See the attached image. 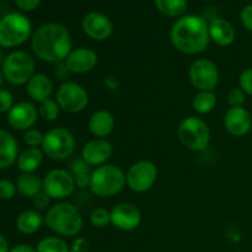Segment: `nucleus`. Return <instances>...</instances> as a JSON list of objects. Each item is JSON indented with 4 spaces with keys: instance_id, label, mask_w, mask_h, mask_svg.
<instances>
[{
    "instance_id": "nucleus-1",
    "label": "nucleus",
    "mask_w": 252,
    "mask_h": 252,
    "mask_svg": "<svg viewBox=\"0 0 252 252\" xmlns=\"http://www.w3.org/2000/svg\"><path fill=\"white\" fill-rule=\"evenodd\" d=\"M31 47L34 56L41 61L61 63L73 51V42L66 27L51 22L42 25L34 31L31 38Z\"/></svg>"
},
{
    "instance_id": "nucleus-2",
    "label": "nucleus",
    "mask_w": 252,
    "mask_h": 252,
    "mask_svg": "<svg viewBox=\"0 0 252 252\" xmlns=\"http://www.w3.org/2000/svg\"><path fill=\"white\" fill-rule=\"evenodd\" d=\"M170 38L175 48L182 53H202L211 41L208 24L203 17L196 15L181 16L172 26Z\"/></svg>"
},
{
    "instance_id": "nucleus-3",
    "label": "nucleus",
    "mask_w": 252,
    "mask_h": 252,
    "mask_svg": "<svg viewBox=\"0 0 252 252\" xmlns=\"http://www.w3.org/2000/svg\"><path fill=\"white\" fill-rule=\"evenodd\" d=\"M44 223L62 236H75L83 229V217L73 204L62 202L52 206L44 216Z\"/></svg>"
},
{
    "instance_id": "nucleus-4",
    "label": "nucleus",
    "mask_w": 252,
    "mask_h": 252,
    "mask_svg": "<svg viewBox=\"0 0 252 252\" xmlns=\"http://www.w3.org/2000/svg\"><path fill=\"white\" fill-rule=\"evenodd\" d=\"M127 185V176L121 167L112 164L97 166L91 172L90 189L98 197H113Z\"/></svg>"
},
{
    "instance_id": "nucleus-5",
    "label": "nucleus",
    "mask_w": 252,
    "mask_h": 252,
    "mask_svg": "<svg viewBox=\"0 0 252 252\" xmlns=\"http://www.w3.org/2000/svg\"><path fill=\"white\" fill-rule=\"evenodd\" d=\"M31 22L25 15L10 12L0 19V47L15 48L31 37Z\"/></svg>"
},
{
    "instance_id": "nucleus-6",
    "label": "nucleus",
    "mask_w": 252,
    "mask_h": 252,
    "mask_svg": "<svg viewBox=\"0 0 252 252\" xmlns=\"http://www.w3.org/2000/svg\"><path fill=\"white\" fill-rule=\"evenodd\" d=\"M33 58L25 51H14L7 54L1 64L4 78L12 85H24L34 75Z\"/></svg>"
},
{
    "instance_id": "nucleus-7",
    "label": "nucleus",
    "mask_w": 252,
    "mask_h": 252,
    "mask_svg": "<svg viewBox=\"0 0 252 252\" xmlns=\"http://www.w3.org/2000/svg\"><path fill=\"white\" fill-rule=\"evenodd\" d=\"M179 139L187 149L203 152L211 142V130L208 125L198 117H186L181 121L177 129Z\"/></svg>"
},
{
    "instance_id": "nucleus-8",
    "label": "nucleus",
    "mask_w": 252,
    "mask_h": 252,
    "mask_svg": "<svg viewBox=\"0 0 252 252\" xmlns=\"http://www.w3.org/2000/svg\"><path fill=\"white\" fill-rule=\"evenodd\" d=\"M42 152L52 160H65L75 152V138L70 130L57 127L44 134Z\"/></svg>"
},
{
    "instance_id": "nucleus-9",
    "label": "nucleus",
    "mask_w": 252,
    "mask_h": 252,
    "mask_svg": "<svg viewBox=\"0 0 252 252\" xmlns=\"http://www.w3.org/2000/svg\"><path fill=\"white\" fill-rule=\"evenodd\" d=\"M56 101L61 110L68 113H78L85 110L88 106L89 94L80 84L66 81L57 90Z\"/></svg>"
},
{
    "instance_id": "nucleus-10",
    "label": "nucleus",
    "mask_w": 252,
    "mask_h": 252,
    "mask_svg": "<svg viewBox=\"0 0 252 252\" xmlns=\"http://www.w3.org/2000/svg\"><path fill=\"white\" fill-rule=\"evenodd\" d=\"M126 176L128 187L137 193H143L149 191L157 181V165L149 160H140L129 167Z\"/></svg>"
},
{
    "instance_id": "nucleus-11",
    "label": "nucleus",
    "mask_w": 252,
    "mask_h": 252,
    "mask_svg": "<svg viewBox=\"0 0 252 252\" xmlns=\"http://www.w3.org/2000/svg\"><path fill=\"white\" fill-rule=\"evenodd\" d=\"M191 84L199 91H213L219 83V71L209 59H197L189 66Z\"/></svg>"
},
{
    "instance_id": "nucleus-12",
    "label": "nucleus",
    "mask_w": 252,
    "mask_h": 252,
    "mask_svg": "<svg viewBox=\"0 0 252 252\" xmlns=\"http://www.w3.org/2000/svg\"><path fill=\"white\" fill-rule=\"evenodd\" d=\"M75 187L74 176L66 170H52L43 179V191L52 199L66 198L73 193Z\"/></svg>"
},
{
    "instance_id": "nucleus-13",
    "label": "nucleus",
    "mask_w": 252,
    "mask_h": 252,
    "mask_svg": "<svg viewBox=\"0 0 252 252\" xmlns=\"http://www.w3.org/2000/svg\"><path fill=\"white\" fill-rule=\"evenodd\" d=\"M142 221V213L137 206L129 202H122L111 211V223L122 231H130L138 228Z\"/></svg>"
},
{
    "instance_id": "nucleus-14",
    "label": "nucleus",
    "mask_w": 252,
    "mask_h": 252,
    "mask_svg": "<svg viewBox=\"0 0 252 252\" xmlns=\"http://www.w3.org/2000/svg\"><path fill=\"white\" fill-rule=\"evenodd\" d=\"M38 110L36 106L27 101H21L12 106L11 110L7 112V123L10 127L16 130L31 129L37 122Z\"/></svg>"
},
{
    "instance_id": "nucleus-15",
    "label": "nucleus",
    "mask_w": 252,
    "mask_h": 252,
    "mask_svg": "<svg viewBox=\"0 0 252 252\" xmlns=\"http://www.w3.org/2000/svg\"><path fill=\"white\" fill-rule=\"evenodd\" d=\"M113 154L112 144L105 138L89 140L81 149V159L89 166H101L111 159Z\"/></svg>"
},
{
    "instance_id": "nucleus-16",
    "label": "nucleus",
    "mask_w": 252,
    "mask_h": 252,
    "mask_svg": "<svg viewBox=\"0 0 252 252\" xmlns=\"http://www.w3.org/2000/svg\"><path fill=\"white\" fill-rule=\"evenodd\" d=\"M98 63V57L94 49L79 47L73 49L64 61L66 70L74 74H85L95 69Z\"/></svg>"
},
{
    "instance_id": "nucleus-17",
    "label": "nucleus",
    "mask_w": 252,
    "mask_h": 252,
    "mask_svg": "<svg viewBox=\"0 0 252 252\" xmlns=\"http://www.w3.org/2000/svg\"><path fill=\"white\" fill-rule=\"evenodd\" d=\"M83 30L94 41H105L112 34L113 25L101 12H89L83 20Z\"/></svg>"
},
{
    "instance_id": "nucleus-18",
    "label": "nucleus",
    "mask_w": 252,
    "mask_h": 252,
    "mask_svg": "<svg viewBox=\"0 0 252 252\" xmlns=\"http://www.w3.org/2000/svg\"><path fill=\"white\" fill-rule=\"evenodd\" d=\"M225 129L234 137H243L250 132L252 117L246 108L230 107L224 117Z\"/></svg>"
},
{
    "instance_id": "nucleus-19",
    "label": "nucleus",
    "mask_w": 252,
    "mask_h": 252,
    "mask_svg": "<svg viewBox=\"0 0 252 252\" xmlns=\"http://www.w3.org/2000/svg\"><path fill=\"white\" fill-rule=\"evenodd\" d=\"M208 30L211 39L218 46H230L235 41V29L228 20L221 17L213 19L208 25Z\"/></svg>"
},
{
    "instance_id": "nucleus-20",
    "label": "nucleus",
    "mask_w": 252,
    "mask_h": 252,
    "mask_svg": "<svg viewBox=\"0 0 252 252\" xmlns=\"http://www.w3.org/2000/svg\"><path fill=\"white\" fill-rule=\"evenodd\" d=\"M26 85L27 94L36 102L41 103L49 100L53 94V83L46 74H34Z\"/></svg>"
},
{
    "instance_id": "nucleus-21",
    "label": "nucleus",
    "mask_w": 252,
    "mask_h": 252,
    "mask_svg": "<svg viewBox=\"0 0 252 252\" xmlns=\"http://www.w3.org/2000/svg\"><path fill=\"white\" fill-rule=\"evenodd\" d=\"M89 130L96 138H106L115 129V117L107 110L95 111L89 118Z\"/></svg>"
},
{
    "instance_id": "nucleus-22",
    "label": "nucleus",
    "mask_w": 252,
    "mask_h": 252,
    "mask_svg": "<svg viewBox=\"0 0 252 252\" xmlns=\"http://www.w3.org/2000/svg\"><path fill=\"white\" fill-rule=\"evenodd\" d=\"M19 157V145L10 132L0 129V170L11 166Z\"/></svg>"
},
{
    "instance_id": "nucleus-23",
    "label": "nucleus",
    "mask_w": 252,
    "mask_h": 252,
    "mask_svg": "<svg viewBox=\"0 0 252 252\" xmlns=\"http://www.w3.org/2000/svg\"><path fill=\"white\" fill-rule=\"evenodd\" d=\"M43 223L44 218L42 217V214L38 211H33V209L21 212L16 218L17 230L25 235H31V234L37 233Z\"/></svg>"
},
{
    "instance_id": "nucleus-24",
    "label": "nucleus",
    "mask_w": 252,
    "mask_h": 252,
    "mask_svg": "<svg viewBox=\"0 0 252 252\" xmlns=\"http://www.w3.org/2000/svg\"><path fill=\"white\" fill-rule=\"evenodd\" d=\"M43 154L39 148H27L17 157V167L24 174H33L43 161Z\"/></svg>"
},
{
    "instance_id": "nucleus-25",
    "label": "nucleus",
    "mask_w": 252,
    "mask_h": 252,
    "mask_svg": "<svg viewBox=\"0 0 252 252\" xmlns=\"http://www.w3.org/2000/svg\"><path fill=\"white\" fill-rule=\"evenodd\" d=\"M16 189L20 194L26 198H32L43 191V180L34 174H24L22 172L16 181Z\"/></svg>"
},
{
    "instance_id": "nucleus-26",
    "label": "nucleus",
    "mask_w": 252,
    "mask_h": 252,
    "mask_svg": "<svg viewBox=\"0 0 252 252\" xmlns=\"http://www.w3.org/2000/svg\"><path fill=\"white\" fill-rule=\"evenodd\" d=\"M217 105V95L213 91H199L192 100V107L199 115L212 112Z\"/></svg>"
},
{
    "instance_id": "nucleus-27",
    "label": "nucleus",
    "mask_w": 252,
    "mask_h": 252,
    "mask_svg": "<svg viewBox=\"0 0 252 252\" xmlns=\"http://www.w3.org/2000/svg\"><path fill=\"white\" fill-rule=\"evenodd\" d=\"M157 9L167 17H179L187 9V0H154Z\"/></svg>"
},
{
    "instance_id": "nucleus-28",
    "label": "nucleus",
    "mask_w": 252,
    "mask_h": 252,
    "mask_svg": "<svg viewBox=\"0 0 252 252\" xmlns=\"http://www.w3.org/2000/svg\"><path fill=\"white\" fill-rule=\"evenodd\" d=\"M36 250L37 252H69V246L61 238L48 236L39 241Z\"/></svg>"
},
{
    "instance_id": "nucleus-29",
    "label": "nucleus",
    "mask_w": 252,
    "mask_h": 252,
    "mask_svg": "<svg viewBox=\"0 0 252 252\" xmlns=\"http://www.w3.org/2000/svg\"><path fill=\"white\" fill-rule=\"evenodd\" d=\"M59 113H61V107H59L57 101L49 98V100H46L39 103L38 115L42 120L53 122V121H56L59 117Z\"/></svg>"
},
{
    "instance_id": "nucleus-30",
    "label": "nucleus",
    "mask_w": 252,
    "mask_h": 252,
    "mask_svg": "<svg viewBox=\"0 0 252 252\" xmlns=\"http://www.w3.org/2000/svg\"><path fill=\"white\" fill-rule=\"evenodd\" d=\"M90 223L96 228H105L111 223V212L105 208H96L90 214Z\"/></svg>"
},
{
    "instance_id": "nucleus-31",
    "label": "nucleus",
    "mask_w": 252,
    "mask_h": 252,
    "mask_svg": "<svg viewBox=\"0 0 252 252\" xmlns=\"http://www.w3.org/2000/svg\"><path fill=\"white\" fill-rule=\"evenodd\" d=\"M43 138H44V134L41 132V130L31 128V129L25 132L24 142L29 148H38V147H42Z\"/></svg>"
},
{
    "instance_id": "nucleus-32",
    "label": "nucleus",
    "mask_w": 252,
    "mask_h": 252,
    "mask_svg": "<svg viewBox=\"0 0 252 252\" xmlns=\"http://www.w3.org/2000/svg\"><path fill=\"white\" fill-rule=\"evenodd\" d=\"M16 191V185H14V182L7 179L0 180V199L9 201V199L14 198Z\"/></svg>"
},
{
    "instance_id": "nucleus-33",
    "label": "nucleus",
    "mask_w": 252,
    "mask_h": 252,
    "mask_svg": "<svg viewBox=\"0 0 252 252\" xmlns=\"http://www.w3.org/2000/svg\"><path fill=\"white\" fill-rule=\"evenodd\" d=\"M246 94L240 88H233L228 94V102L231 107H243Z\"/></svg>"
},
{
    "instance_id": "nucleus-34",
    "label": "nucleus",
    "mask_w": 252,
    "mask_h": 252,
    "mask_svg": "<svg viewBox=\"0 0 252 252\" xmlns=\"http://www.w3.org/2000/svg\"><path fill=\"white\" fill-rule=\"evenodd\" d=\"M14 106V96L9 90L0 89V113H7Z\"/></svg>"
},
{
    "instance_id": "nucleus-35",
    "label": "nucleus",
    "mask_w": 252,
    "mask_h": 252,
    "mask_svg": "<svg viewBox=\"0 0 252 252\" xmlns=\"http://www.w3.org/2000/svg\"><path fill=\"white\" fill-rule=\"evenodd\" d=\"M239 85L246 95L252 96V68L246 69L241 73L239 78Z\"/></svg>"
},
{
    "instance_id": "nucleus-36",
    "label": "nucleus",
    "mask_w": 252,
    "mask_h": 252,
    "mask_svg": "<svg viewBox=\"0 0 252 252\" xmlns=\"http://www.w3.org/2000/svg\"><path fill=\"white\" fill-rule=\"evenodd\" d=\"M51 197L46 193L44 191H42L41 193L37 194L36 197L33 198V204L37 209L42 211V209L48 208L49 204H51Z\"/></svg>"
},
{
    "instance_id": "nucleus-37",
    "label": "nucleus",
    "mask_w": 252,
    "mask_h": 252,
    "mask_svg": "<svg viewBox=\"0 0 252 252\" xmlns=\"http://www.w3.org/2000/svg\"><path fill=\"white\" fill-rule=\"evenodd\" d=\"M70 171L73 176L79 174H86L89 172V165L83 159H75L70 164Z\"/></svg>"
},
{
    "instance_id": "nucleus-38",
    "label": "nucleus",
    "mask_w": 252,
    "mask_h": 252,
    "mask_svg": "<svg viewBox=\"0 0 252 252\" xmlns=\"http://www.w3.org/2000/svg\"><path fill=\"white\" fill-rule=\"evenodd\" d=\"M240 19L243 25L245 26V29H248L249 31L252 32V4L246 5L243 9L240 15Z\"/></svg>"
},
{
    "instance_id": "nucleus-39",
    "label": "nucleus",
    "mask_w": 252,
    "mask_h": 252,
    "mask_svg": "<svg viewBox=\"0 0 252 252\" xmlns=\"http://www.w3.org/2000/svg\"><path fill=\"white\" fill-rule=\"evenodd\" d=\"M42 0H15V4L22 11H32L36 9Z\"/></svg>"
},
{
    "instance_id": "nucleus-40",
    "label": "nucleus",
    "mask_w": 252,
    "mask_h": 252,
    "mask_svg": "<svg viewBox=\"0 0 252 252\" xmlns=\"http://www.w3.org/2000/svg\"><path fill=\"white\" fill-rule=\"evenodd\" d=\"M69 252H89V241L85 238H78L69 248Z\"/></svg>"
},
{
    "instance_id": "nucleus-41",
    "label": "nucleus",
    "mask_w": 252,
    "mask_h": 252,
    "mask_svg": "<svg viewBox=\"0 0 252 252\" xmlns=\"http://www.w3.org/2000/svg\"><path fill=\"white\" fill-rule=\"evenodd\" d=\"M74 180H75V185L79 189H86V187H90L91 174L90 172H86V174L75 175Z\"/></svg>"
},
{
    "instance_id": "nucleus-42",
    "label": "nucleus",
    "mask_w": 252,
    "mask_h": 252,
    "mask_svg": "<svg viewBox=\"0 0 252 252\" xmlns=\"http://www.w3.org/2000/svg\"><path fill=\"white\" fill-rule=\"evenodd\" d=\"M10 252H37V250L32 248V246L26 245V244H21V245H17L15 248H12Z\"/></svg>"
},
{
    "instance_id": "nucleus-43",
    "label": "nucleus",
    "mask_w": 252,
    "mask_h": 252,
    "mask_svg": "<svg viewBox=\"0 0 252 252\" xmlns=\"http://www.w3.org/2000/svg\"><path fill=\"white\" fill-rule=\"evenodd\" d=\"M0 252H10L9 243L2 234H0Z\"/></svg>"
},
{
    "instance_id": "nucleus-44",
    "label": "nucleus",
    "mask_w": 252,
    "mask_h": 252,
    "mask_svg": "<svg viewBox=\"0 0 252 252\" xmlns=\"http://www.w3.org/2000/svg\"><path fill=\"white\" fill-rule=\"evenodd\" d=\"M2 80H4V75H2V71L0 70V86H1V84H2Z\"/></svg>"
},
{
    "instance_id": "nucleus-45",
    "label": "nucleus",
    "mask_w": 252,
    "mask_h": 252,
    "mask_svg": "<svg viewBox=\"0 0 252 252\" xmlns=\"http://www.w3.org/2000/svg\"><path fill=\"white\" fill-rule=\"evenodd\" d=\"M2 62H4V57H2L1 52H0V63H1V64H2Z\"/></svg>"
},
{
    "instance_id": "nucleus-46",
    "label": "nucleus",
    "mask_w": 252,
    "mask_h": 252,
    "mask_svg": "<svg viewBox=\"0 0 252 252\" xmlns=\"http://www.w3.org/2000/svg\"><path fill=\"white\" fill-rule=\"evenodd\" d=\"M206 1H209V0H206Z\"/></svg>"
}]
</instances>
